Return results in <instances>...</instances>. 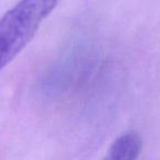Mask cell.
Here are the masks:
<instances>
[{"instance_id": "6da1fadb", "label": "cell", "mask_w": 160, "mask_h": 160, "mask_svg": "<svg viewBox=\"0 0 160 160\" xmlns=\"http://www.w3.org/2000/svg\"><path fill=\"white\" fill-rule=\"evenodd\" d=\"M59 0H20L0 18V71L35 36Z\"/></svg>"}, {"instance_id": "7a4b0ae2", "label": "cell", "mask_w": 160, "mask_h": 160, "mask_svg": "<svg viewBox=\"0 0 160 160\" xmlns=\"http://www.w3.org/2000/svg\"><path fill=\"white\" fill-rule=\"evenodd\" d=\"M142 145V138L137 133H125L114 140L103 160H136Z\"/></svg>"}]
</instances>
